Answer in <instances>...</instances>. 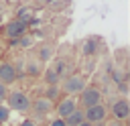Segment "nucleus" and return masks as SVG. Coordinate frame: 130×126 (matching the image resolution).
I'll list each match as a JSON object with an SVG mask.
<instances>
[{
    "label": "nucleus",
    "instance_id": "obj_24",
    "mask_svg": "<svg viewBox=\"0 0 130 126\" xmlns=\"http://www.w3.org/2000/svg\"><path fill=\"white\" fill-rule=\"evenodd\" d=\"M77 126H91L89 122H81V124H77Z\"/></svg>",
    "mask_w": 130,
    "mask_h": 126
},
{
    "label": "nucleus",
    "instance_id": "obj_11",
    "mask_svg": "<svg viewBox=\"0 0 130 126\" xmlns=\"http://www.w3.org/2000/svg\"><path fill=\"white\" fill-rule=\"evenodd\" d=\"M41 63L37 61V59H28V61H24V73L26 75H30V77H37V75H41Z\"/></svg>",
    "mask_w": 130,
    "mask_h": 126
},
{
    "label": "nucleus",
    "instance_id": "obj_17",
    "mask_svg": "<svg viewBox=\"0 0 130 126\" xmlns=\"http://www.w3.org/2000/svg\"><path fill=\"white\" fill-rule=\"evenodd\" d=\"M12 45H16V47H22V49H26V47H30V45H32V37H30V35H22L20 39L12 41Z\"/></svg>",
    "mask_w": 130,
    "mask_h": 126
},
{
    "label": "nucleus",
    "instance_id": "obj_13",
    "mask_svg": "<svg viewBox=\"0 0 130 126\" xmlns=\"http://www.w3.org/2000/svg\"><path fill=\"white\" fill-rule=\"evenodd\" d=\"M43 77H45V83H47V85H59V81H61V77L55 73V69H53V67L45 69Z\"/></svg>",
    "mask_w": 130,
    "mask_h": 126
},
{
    "label": "nucleus",
    "instance_id": "obj_1",
    "mask_svg": "<svg viewBox=\"0 0 130 126\" xmlns=\"http://www.w3.org/2000/svg\"><path fill=\"white\" fill-rule=\"evenodd\" d=\"M79 110H85V108H91L95 104H102V91L98 87H83L79 91V100H75Z\"/></svg>",
    "mask_w": 130,
    "mask_h": 126
},
{
    "label": "nucleus",
    "instance_id": "obj_23",
    "mask_svg": "<svg viewBox=\"0 0 130 126\" xmlns=\"http://www.w3.org/2000/svg\"><path fill=\"white\" fill-rule=\"evenodd\" d=\"M91 126H106V122H98V124H91Z\"/></svg>",
    "mask_w": 130,
    "mask_h": 126
},
{
    "label": "nucleus",
    "instance_id": "obj_4",
    "mask_svg": "<svg viewBox=\"0 0 130 126\" xmlns=\"http://www.w3.org/2000/svg\"><path fill=\"white\" fill-rule=\"evenodd\" d=\"M83 118H85V122H89V124L106 122V118H108V110H106L104 104H95V106L83 110Z\"/></svg>",
    "mask_w": 130,
    "mask_h": 126
},
{
    "label": "nucleus",
    "instance_id": "obj_20",
    "mask_svg": "<svg viewBox=\"0 0 130 126\" xmlns=\"http://www.w3.org/2000/svg\"><path fill=\"white\" fill-rule=\"evenodd\" d=\"M6 96H8V89H6V85H4V83H0V104H4Z\"/></svg>",
    "mask_w": 130,
    "mask_h": 126
},
{
    "label": "nucleus",
    "instance_id": "obj_12",
    "mask_svg": "<svg viewBox=\"0 0 130 126\" xmlns=\"http://www.w3.org/2000/svg\"><path fill=\"white\" fill-rule=\"evenodd\" d=\"M81 122H85V118H83V110H79V108H75V110L65 118V124H67V126H77V124H81Z\"/></svg>",
    "mask_w": 130,
    "mask_h": 126
},
{
    "label": "nucleus",
    "instance_id": "obj_16",
    "mask_svg": "<svg viewBox=\"0 0 130 126\" xmlns=\"http://www.w3.org/2000/svg\"><path fill=\"white\" fill-rule=\"evenodd\" d=\"M59 93H61V87L59 85H47V93L43 98H47L49 102H55V100H59Z\"/></svg>",
    "mask_w": 130,
    "mask_h": 126
},
{
    "label": "nucleus",
    "instance_id": "obj_9",
    "mask_svg": "<svg viewBox=\"0 0 130 126\" xmlns=\"http://www.w3.org/2000/svg\"><path fill=\"white\" fill-rule=\"evenodd\" d=\"M16 71H14V67H12V63H8V61H2L0 63V83H4V85H10V83H14L16 81Z\"/></svg>",
    "mask_w": 130,
    "mask_h": 126
},
{
    "label": "nucleus",
    "instance_id": "obj_7",
    "mask_svg": "<svg viewBox=\"0 0 130 126\" xmlns=\"http://www.w3.org/2000/svg\"><path fill=\"white\" fill-rule=\"evenodd\" d=\"M53 110V102H49L47 98H37L32 102V114L35 118H45L47 114H51Z\"/></svg>",
    "mask_w": 130,
    "mask_h": 126
},
{
    "label": "nucleus",
    "instance_id": "obj_21",
    "mask_svg": "<svg viewBox=\"0 0 130 126\" xmlns=\"http://www.w3.org/2000/svg\"><path fill=\"white\" fill-rule=\"evenodd\" d=\"M49 126H67V124H65V120H63V118H55Z\"/></svg>",
    "mask_w": 130,
    "mask_h": 126
},
{
    "label": "nucleus",
    "instance_id": "obj_6",
    "mask_svg": "<svg viewBox=\"0 0 130 126\" xmlns=\"http://www.w3.org/2000/svg\"><path fill=\"white\" fill-rule=\"evenodd\" d=\"M4 35H6V37L10 39V43H12V41L20 39L22 35H26V24L14 18V20H10V22L4 26Z\"/></svg>",
    "mask_w": 130,
    "mask_h": 126
},
{
    "label": "nucleus",
    "instance_id": "obj_2",
    "mask_svg": "<svg viewBox=\"0 0 130 126\" xmlns=\"http://www.w3.org/2000/svg\"><path fill=\"white\" fill-rule=\"evenodd\" d=\"M8 102V110H16V112H26L30 108V100L24 91H10L6 96Z\"/></svg>",
    "mask_w": 130,
    "mask_h": 126
},
{
    "label": "nucleus",
    "instance_id": "obj_5",
    "mask_svg": "<svg viewBox=\"0 0 130 126\" xmlns=\"http://www.w3.org/2000/svg\"><path fill=\"white\" fill-rule=\"evenodd\" d=\"M112 116H114V120H118V122L128 120V116H130V104H128L126 98H120V100L112 102Z\"/></svg>",
    "mask_w": 130,
    "mask_h": 126
},
{
    "label": "nucleus",
    "instance_id": "obj_22",
    "mask_svg": "<svg viewBox=\"0 0 130 126\" xmlns=\"http://www.w3.org/2000/svg\"><path fill=\"white\" fill-rule=\"evenodd\" d=\"M18 126H37V124H35V120H32V118H26V120H22Z\"/></svg>",
    "mask_w": 130,
    "mask_h": 126
},
{
    "label": "nucleus",
    "instance_id": "obj_14",
    "mask_svg": "<svg viewBox=\"0 0 130 126\" xmlns=\"http://www.w3.org/2000/svg\"><path fill=\"white\" fill-rule=\"evenodd\" d=\"M53 51H55V49H53V45H43V47L39 49V59H37V61H39V63L49 61V59L53 57Z\"/></svg>",
    "mask_w": 130,
    "mask_h": 126
},
{
    "label": "nucleus",
    "instance_id": "obj_10",
    "mask_svg": "<svg viewBox=\"0 0 130 126\" xmlns=\"http://www.w3.org/2000/svg\"><path fill=\"white\" fill-rule=\"evenodd\" d=\"M98 45H100V41L95 39V37H89V39H85V43H83V47H81V53L83 55H95L98 53Z\"/></svg>",
    "mask_w": 130,
    "mask_h": 126
},
{
    "label": "nucleus",
    "instance_id": "obj_19",
    "mask_svg": "<svg viewBox=\"0 0 130 126\" xmlns=\"http://www.w3.org/2000/svg\"><path fill=\"white\" fill-rule=\"evenodd\" d=\"M8 118H10V110H8V106L0 104V124L8 122Z\"/></svg>",
    "mask_w": 130,
    "mask_h": 126
},
{
    "label": "nucleus",
    "instance_id": "obj_18",
    "mask_svg": "<svg viewBox=\"0 0 130 126\" xmlns=\"http://www.w3.org/2000/svg\"><path fill=\"white\" fill-rule=\"evenodd\" d=\"M53 69H55V73H57V75H59V77L63 79V75H65V71H67V61L59 59V61L55 63V67H53Z\"/></svg>",
    "mask_w": 130,
    "mask_h": 126
},
{
    "label": "nucleus",
    "instance_id": "obj_25",
    "mask_svg": "<svg viewBox=\"0 0 130 126\" xmlns=\"http://www.w3.org/2000/svg\"><path fill=\"white\" fill-rule=\"evenodd\" d=\"M0 55H2V49H0Z\"/></svg>",
    "mask_w": 130,
    "mask_h": 126
},
{
    "label": "nucleus",
    "instance_id": "obj_15",
    "mask_svg": "<svg viewBox=\"0 0 130 126\" xmlns=\"http://www.w3.org/2000/svg\"><path fill=\"white\" fill-rule=\"evenodd\" d=\"M16 20H20V22H24V24L28 26V22L32 20V10H30V8H26V6H24V8H20V10L16 12Z\"/></svg>",
    "mask_w": 130,
    "mask_h": 126
},
{
    "label": "nucleus",
    "instance_id": "obj_8",
    "mask_svg": "<svg viewBox=\"0 0 130 126\" xmlns=\"http://www.w3.org/2000/svg\"><path fill=\"white\" fill-rule=\"evenodd\" d=\"M75 108H77V102H75L73 98H63V100H59V104H57V108H55L57 118H63V120H65Z\"/></svg>",
    "mask_w": 130,
    "mask_h": 126
},
{
    "label": "nucleus",
    "instance_id": "obj_3",
    "mask_svg": "<svg viewBox=\"0 0 130 126\" xmlns=\"http://www.w3.org/2000/svg\"><path fill=\"white\" fill-rule=\"evenodd\" d=\"M83 87H85L83 75H69V77H65V81H61V91H65V93H69V96L79 93Z\"/></svg>",
    "mask_w": 130,
    "mask_h": 126
}]
</instances>
